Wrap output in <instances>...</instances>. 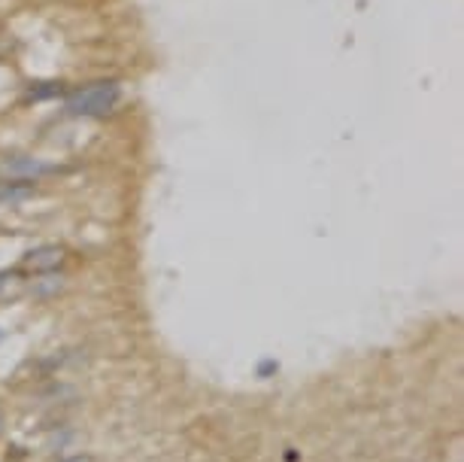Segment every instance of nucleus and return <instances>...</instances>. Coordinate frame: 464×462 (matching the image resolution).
Listing matches in <instances>:
<instances>
[{
  "mask_svg": "<svg viewBox=\"0 0 464 462\" xmlns=\"http://www.w3.org/2000/svg\"><path fill=\"white\" fill-rule=\"evenodd\" d=\"M125 86L116 76H97L79 86H70L61 97V116L64 119H86V122H107L125 110Z\"/></svg>",
  "mask_w": 464,
  "mask_h": 462,
  "instance_id": "nucleus-1",
  "label": "nucleus"
},
{
  "mask_svg": "<svg viewBox=\"0 0 464 462\" xmlns=\"http://www.w3.org/2000/svg\"><path fill=\"white\" fill-rule=\"evenodd\" d=\"M67 167H61L58 162H46L37 156H10L0 162V180H16V183H43L52 180L58 173H64Z\"/></svg>",
  "mask_w": 464,
  "mask_h": 462,
  "instance_id": "nucleus-2",
  "label": "nucleus"
},
{
  "mask_svg": "<svg viewBox=\"0 0 464 462\" xmlns=\"http://www.w3.org/2000/svg\"><path fill=\"white\" fill-rule=\"evenodd\" d=\"M70 262V253L64 243H40V247L27 250L22 256V265H18V274H55Z\"/></svg>",
  "mask_w": 464,
  "mask_h": 462,
  "instance_id": "nucleus-3",
  "label": "nucleus"
},
{
  "mask_svg": "<svg viewBox=\"0 0 464 462\" xmlns=\"http://www.w3.org/2000/svg\"><path fill=\"white\" fill-rule=\"evenodd\" d=\"M67 82L64 80H43V82H31L25 86L22 101L25 104H43V101H58V97L67 95Z\"/></svg>",
  "mask_w": 464,
  "mask_h": 462,
  "instance_id": "nucleus-4",
  "label": "nucleus"
},
{
  "mask_svg": "<svg viewBox=\"0 0 464 462\" xmlns=\"http://www.w3.org/2000/svg\"><path fill=\"white\" fill-rule=\"evenodd\" d=\"M37 192L31 183H16V180H0V207L3 204H18V201L31 198Z\"/></svg>",
  "mask_w": 464,
  "mask_h": 462,
  "instance_id": "nucleus-5",
  "label": "nucleus"
},
{
  "mask_svg": "<svg viewBox=\"0 0 464 462\" xmlns=\"http://www.w3.org/2000/svg\"><path fill=\"white\" fill-rule=\"evenodd\" d=\"M279 371V362L276 359H261L258 362V368H255V374L258 377H273Z\"/></svg>",
  "mask_w": 464,
  "mask_h": 462,
  "instance_id": "nucleus-6",
  "label": "nucleus"
},
{
  "mask_svg": "<svg viewBox=\"0 0 464 462\" xmlns=\"http://www.w3.org/2000/svg\"><path fill=\"white\" fill-rule=\"evenodd\" d=\"M61 462H94V457H88V453H76V457H67Z\"/></svg>",
  "mask_w": 464,
  "mask_h": 462,
  "instance_id": "nucleus-7",
  "label": "nucleus"
},
{
  "mask_svg": "<svg viewBox=\"0 0 464 462\" xmlns=\"http://www.w3.org/2000/svg\"><path fill=\"white\" fill-rule=\"evenodd\" d=\"M0 426H3V417H0Z\"/></svg>",
  "mask_w": 464,
  "mask_h": 462,
  "instance_id": "nucleus-8",
  "label": "nucleus"
}]
</instances>
